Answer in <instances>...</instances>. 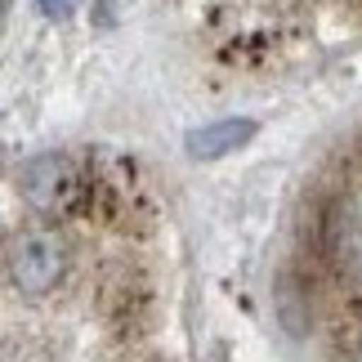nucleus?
I'll return each mask as SVG.
<instances>
[{"instance_id": "obj_1", "label": "nucleus", "mask_w": 362, "mask_h": 362, "mask_svg": "<svg viewBox=\"0 0 362 362\" xmlns=\"http://www.w3.org/2000/svg\"><path fill=\"white\" fill-rule=\"evenodd\" d=\"M9 282L23 296H49L67 273V242L59 238V228H23L9 242Z\"/></svg>"}, {"instance_id": "obj_2", "label": "nucleus", "mask_w": 362, "mask_h": 362, "mask_svg": "<svg viewBox=\"0 0 362 362\" xmlns=\"http://www.w3.org/2000/svg\"><path fill=\"white\" fill-rule=\"evenodd\" d=\"M18 188H23V197H27L32 211L67 215V211H76L81 197H86V175H81V165L72 157L49 152V157H36V161L23 165Z\"/></svg>"}, {"instance_id": "obj_3", "label": "nucleus", "mask_w": 362, "mask_h": 362, "mask_svg": "<svg viewBox=\"0 0 362 362\" xmlns=\"http://www.w3.org/2000/svg\"><path fill=\"white\" fill-rule=\"evenodd\" d=\"M250 139H255V121L250 117H219V121H206L197 130H188L184 148H188V157H197V161H215V157H224V152L250 144Z\"/></svg>"}, {"instance_id": "obj_4", "label": "nucleus", "mask_w": 362, "mask_h": 362, "mask_svg": "<svg viewBox=\"0 0 362 362\" xmlns=\"http://www.w3.org/2000/svg\"><path fill=\"white\" fill-rule=\"evenodd\" d=\"M40 9H45L49 18H67V13H72V0H40Z\"/></svg>"}]
</instances>
